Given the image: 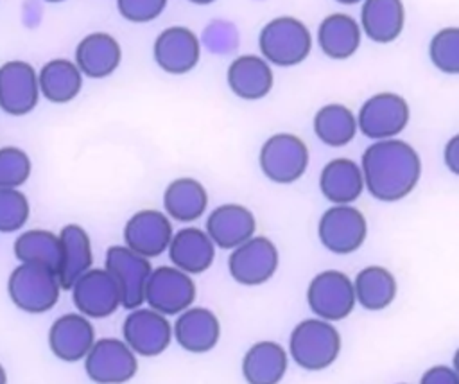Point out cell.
I'll return each instance as SVG.
<instances>
[{"label": "cell", "instance_id": "obj_1", "mask_svg": "<svg viewBox=\"0 0 459 384\" xmlns=\"http://www.w3.org/2000/svg\"><path fill=\"white\" fill-rule=\"evenodd\" d=\"M364 188L378 201L394 203L407 197L421 178V158L405 140H375L360 158Z\"/></svg>", "mask_w": 459, "mask_h": 384}, {"label": "cell", "instance_id": "obj_2", "mask_svg": "<svg viewBox=\"0 0 459 384\" xmlns=\"http://www.w3.org/2000/svg\"><path fill=\"white\" fill-rule=\"evenodd\" d=\"M342 339L332 321L307 318L299 321L289 337V355L303 370L319 371L335 362Z\"/></svg>", "mask_w": 459, "mask_h": 384}, {"label": "cell", "instance_id": "obj_3", "mask_svg": "<svg viewBox=\"0 0 459 384\" xmlns=\"http://www.w3.org/2000/svg\"><path fill=\"white\" fill-rule=\"evenodd\" d=\"M258 47L269 65L281 68L298 66L312 50V34L299 18L276 16L262 27Z\"/></svg>", "mask_w": 459, "mask_h": 384}, {"label": "cell", "instance_id": "obj_4", "mask_svg": "<svg viewBox=\"0 0 459 384\" xmlns=\"http://www.w3.org/2000/svg\"><path fill=\"white\" fill-rule=\"evenodd\" d=\"M61 285L56 271L20 262L7 280V294L11 301L27 314H43L56 307Z\"/></svg>", "mask_w": 459, "mask_h": 384}, {"label": "cell", "instance_id": "obj_5", "mask_svg": "<svg viewBox=\"0 0 459 384\" xmlns=\"http://www.w3.org/2000/svg\"><path fill=\"white\" fill-rule=\"evenodd\" d=\"M258 163L267 179L290 185L307 172L308 147L298 135L276 133L262 144Z\"/></svg>", "mask_w": 459, "mask_h": 384}, {"label": "cell", "instance_id": "obj_6", "mask_svg": "<svg viewBox=\"0 0 459 384\" xmlns=\"http://www.w3.org/2000/svg\"><path fill=\"white\" fill-rule=\"evenodd\" d=\"M357 117V131L369 140L396 138L409 124V102L393 92H378L368 97Z\"/></svg>", "mask_w": 459, "mask_h": 384}, {"label": "cell", "instance_id": "obj_7", "mask_svg": "<svg viewBox=\"0 0 459 384\" xmlns=\"http://www.w3.org/2000/svg\"><path fill=\"white\" fill-rule=\"evenodd\" d=\"M195 294V284L188 273L174 266H160L147 278L143 301L163 316H178L192 307Z\"/></svg>", "mask_w": 459, "mask_h": 384}, {"label": "cell", "instance_id": "obj_8", "mask_svg": "<svg viewBox=\"0 0 459 384\" xmlns=\"http://www.w3.org/2000/svg\"><path fill=\"white\" fill-rule=\"evenodd\" d=\"M307 303L316 318L326 321L348 318L357 303L351 278L337 269L317 273L307 287Z\"/></svg>", "mask_w": 459, "mask_h": 384}, {"label": "cell", "instance_id": "obj_9", "mask_svg": "<svg viewBox=\"0 0 459 384\" xmlns=\"http://www.w3.org/2000/svg\"><path fill=\"white\" fill-rule=\"evenodd\" d=\"M82 361L88 379L95 384H124L138 371L136 353L117 337L95 339Z\"/></svg>", "mask_w": 459, "mask_h": 384}, {"label": "cell", "instance_id": "obj_10", "mask_svg": "<svg viewBox=\"0 0 459 384\" xmlns=\"http://www.w3.org/2000/svg\"><path fill=\"white\" fill-rule=\"evenodd\" d=\"M278 262L280 253L276 244L264 235H253L231 249L228 257V271L237 284L255 287L274 276Z\"/></svg>", "mask_w": 459, "mask_h": 384}, {"label": "cell", "instance_id": "obj_11", "mask_svg": "<svg viewBox=\"0 0 459 384\" xmlns=\"http://www.w3.org/2000/svg\"><path fill=\"white\" fill-rule=\"evenodd\" d=\"M368 235V221L353 205H332L323 212L317 223L321 244L335 255L357 251Z\"/></svg>", "mask_w": 459, "mask_h": 384}, {"label": "cell", "instance_id": "obj_12", "mask_svg": "<svg viewBox=\"0 0 459 384\" xmlns=\"http://www.w3.org/2000/svg\"><path fill=\"white\" fill-rule=\"evenodd\" d=\"M72 301L86 318H109L122 307L120 287L104 267H90L70 287Z\"/></svg>", "mask_w": 459, "mask_h": 384}, {"label": "cell", "instance_id": "obj_13", "mask_svg": "<svg viewBox=\"0 0 459 384\" xmlns=\"http://www.w3.org/2000/svg\"><path fill=\"white\" fill-rule=\"evenodd\" d=\"M104 269L117 280L122 296V307L131 310L142 307L145 284L152 271L149 258L134 253L124 244H115L106 249Z\"/></svg>", "mask_w": 459, "mask_h": 384}, {"label": "cell", "instance_id": "obj_14", "mask_svg": "<svg viewBox=\"0 0 459 384\" xmlns=\"http://www.w3.org/2000/svg\"><path fill=\"white\" fill-rule=\"evenodd\" d=\"M124 343L142 357H156L172 343V325L167 316L151 307H136L122 323Z\"/></svg>", "mask_w": 459, "mask_h": 384}, {"label": "cell", "instance_id": "obj_15", "mask_svg": "<svg viewBox=\"0 0 459 384\" xmlns=\"http://www.w3.org/2000/svg\"><path fill=\"white\" fill-rule=\"evenodd\" d=\"M152 57L163 72L183 75L197 66L201 59V41L192 29L185 25H170L156 36L152 43Z\"/></svg>", "mask_w": 459, "mask_h": 384}, {"label": "cell", "instance_id": "obj_16", "mask_svg": "<svg viewBox=\"0 0 459 384\" xmlns=\"http://www.w3.org/2000/svg\"><path fill=\"white\" fill-rule=\"evenodd\" d=\"M172 233V221L165 212L143 208L127 219L124 226V246L145 258H154L167 251Z\"/></svg>", "mask_w": 459, "mask_h": 384}, {"label": "cell", "instance_id": "obj_17", "mask_svg": "<svg viewBox=\"0 0 459 384\" xmlns=\"http://www.w3.org/2000/svg\"><path fill=\"white\" fill-rule=\"evenodd\" d=\"M39 100L38 72L22 59L5 61L0 66V108L13 117L30 113Z\"/></svg>", "mask_w": 459, "mask_h": 384}, {"label": "cell", "instance_id": "obj_18", "mask_svg": "<svg viewBox=\"0 0 459 384\" xmlns=\"http://www.w3.org/2000/svg\"><path fill=\"white\" fill-rule=\"evenodd\" d=\"M93 343V325L90 318L79 312L59 316L48 328V348L57 359L65 362H77L84 359Z\"/></svg>", "mask_w": 459, "mask_h": 384}, {"label": "cell", "instance_id": "obj_19", "mask_svg": "<svg viewBox=\"0 0 459 384\" xmlns=\"http://www.w3.org/2000/svg\"><path fill=\"white\" fill-rule=\"evenodd\" d=\"M204 231L221 249H233L251 239L256 231L253 212L238 203H224L210 212Z\"/></svg>", "mask_w": 459, "mask_h": 384}, {"label": "cell", "instance_id": "obj_20", "mask_svg": "<svg viewBox=\"0 0 459 384\" xmlns=\"http://www.w3.org/2000/svg\"><path fill=\"white\" fill-rule=\"evenodd\" d=\"M172 337L190 353H204L217 346L221 337V321L206 307H188L178 314Z\"/></svg>", "mask_w": 459, "mask_h": 384}, {"label": "cell", "instance_id": "obj_21", "mask_svg": "<svg viewBox=\"0 0 459 384\" xmlns=\"http://www.w3.org/2000/svg\"><path fill=\"white\" fill-rule=\"evenodd\" d=\"M230 90L244 100H260L267 97L274 86L273 66L256 54L237 56L226 70Z\"/></svg>", "mask_w": 459, "mask_h": 384}, {"label": "cell", "instance_id": "obj_22", "mask_svg": "<svg viewBox=\"0 0 459 384\" xmlns=\"http://www.w3.org/2000/svg\"><path fill=\"white\" fill-rule=\"evenodd\" d=\"M167 253L174 267L192 276L212 267L215 260V244L203 228L185 226L172 233Z\"/></svg>", "mask_w": 459, "mask_h": 384}, {"label": "cell", "instance_id": "obj_23", "mask_svg": "<svg viewBox=\"0 0 459 384\" xmlns=\"http://www.w3.org/2000/svg\"><path fill=\"white\" fill-rule=\"evenodd\" d=\"M122 61V47L109 32H90L75 47V65L90 79L109 77Z\"/></svg>", "mask_w": 459, "mask_h": 384}, {"label": "cell", "instance_id": "obj_24", "mask_svg": "<svg viewBox=\"0 0 459 384\" xmlns=\"http://www.w3.org/2000/svg\"><path fill=\"white\" fill-rule=\"evenodd\" d=\"M57 237L61 244V260L56 275L61 289H70L72 284L93 266L91 239L88 231L75 223L65 224Z\"/></svg>", "mask_w": 459, "mask_h": 384}, {"label": "cell", "instance_id": "obj_25", "mask_svg": "<svg viewBox=\"0 0 459 384\" xmlns=\"http://www.w3.org/2000/svg\"><path fill=\"white\" fill-rule=\"evenodd\" d=\"M319 190L332 205H351L364 192L360 165L342 156L330 160L321 169Z\"/></svg>", "mask_w": 459, "mask_h": 384}, {"label": "cell", "instance_id": "obj_26", "mask_svg": "<svg viewBox=\"0 0 459 384\" xmlns=\"http://www.w3.org/2000/svg\"><path fill=\"white\" fill-rule=\"evenodd\" d=\"M360 31L375 43H391L405 27V7L402 0H362Z\"/></svg>", "mask_w": 459, "mask_h": 384}, {"label": "cell", "instance_id": "obj_27", "mask_svg": "<svg viewBox=\"0 0 459 384\" xmlns=\"http://www.w3.org/2000/svg\"><path fill=\"white\" fill-rule=\"evenodd\" d=\"M289 353L276 341H258L242 357V377L247 384H280L287 373Z\"/></svg>", "mask_w": 459, "mask_h": 384}, {"label": "cell", "instance_id": "obj_28", "mask_svg": "<svg viewBox=\"0 0 459 384\" xmlns=\"http://www.w3.org/2000/svg\"><path fill=\"white\" fill-rule=\"evenodd\" d=\"M362 41L359 22L346 13L325 16L317 27V45L321 52L335 61L351 57Z\"/></svg>", "mask_w": 459, "mask_h": 384}, {"label": "cell", "instance_id": "obj_29", "mask_svg": "<svg viewBox=\"0 0 459 384\" xmlns=\"http://www.w3.org/2000/svg\"><path fill=\"white\" fill-rule=\"evenodd\" d=\"M208 206V192L195 178H176L163 192V208L169 219L178 223L197 221Z\"/></svg>", "mask_w": 459, "mask_h": 384}, {"label": "cell", "instance_id": "obj_30", "mask_svg": "<svg viewBox=\"0 0 459 384\" xmlns=\"http://www.w3.org/2000/svg\"><path fill=\"white\" fill-rule=\"evenodd\" d=\"M82 74L72 59L54 57L47 61L38 72L39 95L54 104H66L74 100L82 88Z\"/></svg>", "mask_w": 459, "mask_h": 384}, {"label": "cell", "instance_id": "obj_31", "mask_svg": "<svg viewBox=\"0 0 459 384\" xmlns=\"http://www.w3.org/2000/svg\"><path fill=\"white\" fill-rule=\"evenodd\" d=\"M351 282L355 301L366 310H384L393 303L398 291L394 275L384 266H366Z\"/></svg>", "mask_w": 459, "mask_h": 384}, {"label": "cell", "instance_id": "obj_32", "mask_svg": "<svg viewBox=\"0 0 459 384\" xmlns=\"http://www.w3.org/2000/svg\"><path fill=\"white\" fill-rule=\"evenodd\" d=\"M312 127L316 136L325 145L344 147L357 135V117L348 106L341 102H330L316 111Z\"/></svg>", "mask_w": 459, "mask_h": 384}, {"label": "cell", "instance_id": "obj_33", "mask_svg": "<svg viewBox=\"0 0 459 384\" xmlns=\"http://www.w3.org/2000/svg\"><path fill=\"white\" fill-rule=\"evenodd\" d=\"M13 251L18 262L45 266L52 271H57L61 260V244L57 233L43 228L22 231L13 244Z\"/></svg>", "mask_w": 459, "mask_h": 384}, {"label": "cell", "instance_id": "obj_34", "mask_svg": "<svg viewBox=\"0 0 459 384\" xmlns=\"http://www.w3.org/2000/svg\"><path fill=\"white\" fill-rule=\"evenodd\" d=\"M429 57L432 65L448 75L459 74V29L443 27L429 43Z\"/></svg>", "mask_w": 459, "mask_h": 384}, {"label": "cell", "instance_id": "obj_35", "mask_svg": "<svg viewBox=\"0 0 459 384\" xmlns=\"http://www.w3.org/2000/svg\"><path fill=\"white\" fill-rule=\"evenodd\" d=\"M30 205L20 188H0V233H13L29 221Z\"/></svg>", "mask_w": 459, "mask_h": 384}, {"label": "cell", "instance_id": "obj_36", "mask_svg": "<svg viewBox=\"0 0 459 384\" xmlns=\"http://www.w3.org/2000/svg\"><path fill=\"white\" fill-rule=\"evenodd\" d=\"M32 170L29 154L16 147H0V188H18L22 187Z\"/></svg>", "mask_w": 459, "mask_h": 384}, {"label": "cell", "instance_id": "obj_37", "mask_svg": "<svg viewBox=\"0 0 459 384\" xmlns=\"http://www.w3.org/2000/svg\"><path fill=\"white\" fill-rule=\"evenodd\" d=\"M169 0H117L120 16L131 23H149L167 7Z\"/></svg>", "mask_w": 459, "mask_h": 384}, {"label": "cell", "instance_id": "obj_38", "mask_svg": "<svg viewBox=\"0 0 459 384\" xmlns=\"http://www.w3.org/2000/svg\"><path fill=\"white\" fill-rule=\"evenodd\" d=\"M420 384H459V375L457 370L448 364H436L421 375Z\"/></svg>", "mask_w": 459, "mask_h": 384}, {"label": "cell", "instance_id": "obj_39", "mask_svg": "<svg viewBox=\"0 0 459 384\" xmlns=\"http://www.w3.org/2000/svg\"><path fill=\"white\" fill-rule=\"evenodd\" d=\"M443 158H445V165L448 167V170L452 174H459V135H454L443 151Z\"/></svg>", "mask_w": 459, "mask_h": 384}, {"label": "cell", "instance_id": "obj_40", "mask_svg": "<svg viewBox=\"0 0 459 384\" xmlns=\"http://www.w3.org/2000/svg\"><path fill=\"white\" fill-rule=\"evenodd\" d=\"M0 384H7V371L2 366V362H0Z\"/></svg>", "mask_w": 459, "mask_h": 384}, {"label": "cell", "instance_id": "obj_41", "mask_svg": "<svg viewBox=\"0 0 459 384\" xmlns=\"http://www.w3.org/2000/svg\"><path fill=\"white\" fill-rule=\"evenodd\" d=\"M188 2H192V4H195V5H210V4H213L215 0H188Z\"/></svg>", "mask_w": 459, "mask_h": 384}, {"label": "cell", "instance_id": "obj_42", "mask_svg": "<svg viewBox=\"0 0 459 384\" xmlns=\"http://www.w3.org/2000/svg\"><path fill=\"white\" fill-rule=\"evenodd\" d=\"M335 2H339L342 5H355V4H360L362 0H335Z\"/></svg>", "mask_w": 459, "mask_h": 384}, {"label": "cell", "instance_id": "obj_43", "mask_svg": "<svg viewBox=\"0 0 459 384\" xmlns=\"http://www.w3.org/2000/svg\"><path fill=\"white\" fill-rule=\"evenodd\" d=\"M45 2H48V4H59V2H65V0H45Z\"/></svg>", "mask_w": 459, "mask_h": 384}]
</instances>
